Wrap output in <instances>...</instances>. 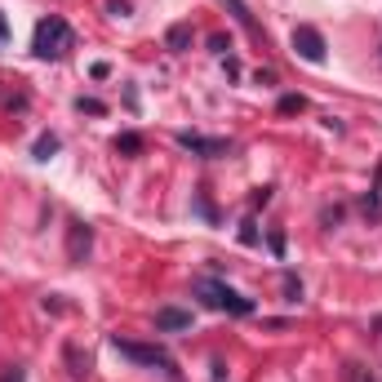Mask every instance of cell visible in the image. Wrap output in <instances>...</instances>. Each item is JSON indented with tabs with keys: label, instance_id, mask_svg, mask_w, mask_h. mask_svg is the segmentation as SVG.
Wrapping results in <instances>:
<instances>
[{
	"label": "cell",
	"instance_id": "12",
	"mask_svg": "<svg viewBox=\"0 0 382 382\" xmlns=\"http://www.w3.org/2000/svg\"><path fill=\"white\" fill-rule=\"evenodd\" d=\"M76 111H85V116H103L107 107L98 103V98H85V94H80V98H76Z\"/></svg>",
	"mask_w": 382,
	"mask_h": 382
},
{
	"label": "cell",
	"instance_id": "5",
	"mask_svg": "<svg viewBox=\"0 0 382 382\" xmlns=\"http://www.w3.org/2000/svg\"><path fill=\"white\" fill-rule=\"evenodd\" d=\"M178 147H182V152H191V156H205V160L231 152L227 138H205V134H178Z\"/></svg>",
	"mask_w": 382,
	"mask_h": 382
},
{
	"label": "cell",
	"instance_id": "11",
	"mask_svg": "<svg viewBox=\"0 0 382 382\" xmlns=\"http://www.w3.org/2000/svg\"><path fill=\"white\" fill-rule=\"evenodd\" d=\"M54 152H58V134H40L36 147H31V156H36V160H49Z\"/></svg>",
	"mask_w": 382,
	"mask_h": 382
},
{
	"label": "cell",
	"instance_id": "15",
	"mask_svg": "<svg viewBox=\"0 0 382 382\" xmlns=\"http://www.w3.org/2000/svg\"><path fill=\"white\" fill-rule=\"evenodd\" d=\"M240 240H245V245H258V231H254V223H245V231H240Z\"/></svg>",
	"mask_w": 382,
	"mask_h": 382
},
{
	"label": "cell",
	"instance_id": "6",
	"mask_svg": "<svg viewBox=\"0 0 382 382\" xmlns=\"http://www.w3.org/2000/svg\"><path fill=\"white\" fill-rule=\"evenodd\" d=\"M89 245H94V231H89V223H72L67 227V262H85L89 258Z\"/></svg>",
	"mask_w": 382,
	"mask_h": 382
},
{
	"label": "cell",
	"instance_id": "13",
	"mask_svg": "<svg viewBox=\"0 0 382 382\" xmlns=\"http://www.w3.org/2000/svg\"><path fill=\"white\" fill-rule=\"evenodd\" d=\"M347 382H373V373L364 364H347Z\"/></svg>",
	"mask_w": 382,
	"mask_h": 382
},
{
	"label": "cell",
	"instance_id": "10",
	"mask_svg": "<svg viewBox=\"0 0 382 382\" xmlns=\"http://www.w3.org/2000/svg\"><path fill=\"white\" fill-rule=\"evenodd\" d=\"M276 111H280V116H298V111H307V98H303V94H285V98L276 103Z\"/></svg>",
	"mask_w": 382,
	"mask_h": 382
},
{
	"label": "cell",
	"instance_id": "18",
	"mask_svg": "<svg viewBox=\"0 0 382 382\" xmlns=\"http://www.w3.org/2000/svg\"><path fill=\"white\" fill-rule=\"evenodd\" d=\"M0 382H23V369H9L5 378H0Z\"/></svg>",
	"mask_w": 382,
	"mask_h": 382
},
{
	"label": "cell",
	"instance_id": "1",
	"mask_svg": "<svg viewBox=\"0 0 382 382\" xmlns=\"http://www.w3.org/2000/svg\"><path fill=\"white\" fill-rule=\"evenodd\" d=\"M76 45V31L67 27V18H40L36 23V40H31V49H36V58H62L67 49Z\"/></svg>",
	"mask_w": 382,
	"mask_h": 382
},
{
	"label": "cell",
	"instance_id": "16",
	"mask_svg": "<svg viewBox=\"0 0 382 382\" xmlns=\"http://www.w3.org/2000/svg\"><path fill=\"white\" fill-rule=\"evenodd\" d=\"M107 72H111L107 62H94V67H89V76H94V80H107Z\"/></svg>",
	"mask_w": 382,
	"mask_h": 382
},
{
	"label": "cell",
	"instance_id": "8",
	"mask_svg": "<svg viewBox=\"0 0 382 382\" xmlns=\"http://www.w3.org/2000/svg\"><path fill=\"white\" fill-rule=\"evenodd\" d=\"M164 45H169L174 54H182V49L191 45V23H174V27H169V36H164Z\"/></svg>",
	"mask_w": 382,
	"mask_h": 382
},
{
	"label": "cell",
	"instance_id": "9",
	"mask_svg": "<svg viewBox=\"0 0 382 382\" xmlns=\"http://www.w3.org/2000/svg\"><path fill=\"white\" fill-rule=\"evenodd\" d=\"M116 152L120 156H142V134H116Z\"/></svg>",
	"mask_w": 382,
	"mask_h": 382
},
{
	"label": "cell",
	"instance_id": "14",
	"mask_svg": "<svg viewBox=\"0 0 382 382\" xmlns=\"http://www.w3.org/2000/svg\"><path fill=\"white\" fill-rule=\"evenodd\" d=\"M254 80H258V85H276V72H271V67H258Z\"/></svg>",
	"mask_w": 382,
	"mask_h": 382
},
{
	"label": "cell",
	"instance_id": "3",
	"mask_svg": "<svg viewBox=\"0 0 382 382\" xmlns=\"http://www.w3.org/2000/svg\"><path fill=\"white\" fill-rule=\"evenodd\" d=\"M116 352H120L125 360H134V364H152V369L174 373V360L164 356L160 347H142V342H125V338H116Z\"/></svg>",
	"mask_w": 382,
	"mask_h": 382
},
{
	"label": "cell",
	"instance_id": "4",
	"mask_svg": "<svg viewBox=\"0 0 382 382\" xmlns=\"http://www.w3.org/2000/svg\"><path fill=\"white\" fill-rule=\"evenodd\" d=\"M293 54L303 62H325V36L315 27H293Z\"/></svg>",
	"mask_w": 382,
	"mask_h": 382
},
{
	"label": "cell",
	"instance_id": "17",
	"mask_svg": "<svg viewBox=\"0 0 382 382\" xmlns=\"http://www.w3.org/2000/svg\"><path fill=\"white\" fill-rule=\"evenodd\" d=\"M9 40V23H5V13H0V45Z\"/></svg>",
	"mask_w": 382,
	"mask_h": 382
},
{
	"label": "cell",
	"instance_id": "7",
	"mask_svg": "<svg viewBox=\"0 0 382 382\" xmlns=\"http://www.w3.org/2000/svg\"><path fill=\"white\" fill-rule=\"evenodd\" d=\"M156 329H160V334H178V329H191V311L160 307V311H156Z\"/></svg>",
	"mask_w": 382,
	"mask_h": 382
},
{
	"label": "cell",
	"instance_id": "2",
	"mask_svg": "<svg viewBox=\"0 0 382 382\" xmlns=\"http://www.w3.org/2000/svg\"><path fill=\"white\" fill-rule=\"evenodd\" d=\"M196 293H201V298H205V307H213V311L254 315V303H249V298H240L231 285H223V280H196Z\"/></svg>",
	"mask_w": 382,
	"mask_h": 382
}]
</instances>
